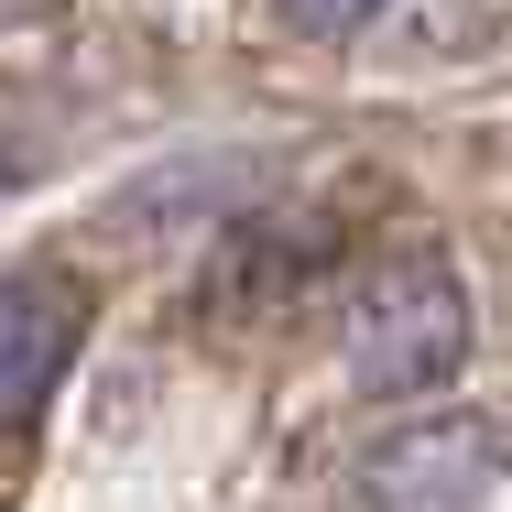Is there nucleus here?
<instances>
[{
    "instance_id": "4",
    "label": "nucleus",
    "mask_w": 512,
    "mask_h": 512,
    "mask_svg": "<svg viewBox=\"0 0 512 512\" xmlns=\"http://www.w3.org/2000/svg\"><path fill=\"white\" fill-rule=\"evenodd\" d=\"M284 11H295L306 33H360V22L382 11V0H284Z\"/></svg>"
},
{
    "instance_id": "3",
    "label": "nucleus",
    "mask_w": 512,
    "mask_h": 512,
    "mask_svg": "<svg viewBox=\"0 0 512 512\" xmlns=\"http://www.w3.org/2000/svg\"><path fill=\"white\" fill-rule=\"evenodd\" d=\"M77 338H88V284L77 273H0V436L55 404Z\"/></svg>"
},
{
    "instance_id": "2",
    "label": "nucleus",
    "mask_w": 512,
    "mask_h": 512,
    "mask_svg": "<svg viewBox=\"0 0 512 512\" xmlns=\"http://www.w3.org/2000/svg\"><path fill=\"white\" fill-rule=\"evenodd\" d=\"M502 469V436L480 414H436V425H404L360 458V512H469Z\"/></svg>"
},
{
    "instance_id": "1",
    "label": "nucleus",
    "mask_w": 512,
    "mask_h": 512,
    "mask_svg": "<svg viewBox=\"0 0 512 512\" xmlns=\"http://www.w3.org/2000/svg\"><path fill=\"white\" fill-rule=\"evenodd\" d=\"M458 360H469V284L436 251L371 262L360 295H349V382L404 404V393H436Z\"/></svg>"
}]
</instances>
